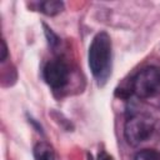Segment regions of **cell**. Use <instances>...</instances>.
<instances>
[{
	"label": "cell",
	"mask_w": 160,
	"mask_h": 160,
	"mask_svg": "<svg viewBox=\"0 0 160 160\" xmlns=\"http://www.w3.org/2000/svg\"><path fill=\"white\" fill-rule=\"evenodd\" d=\"M89 66L92 75L99 80H105L111 68V39L101 31L95 35L89 48Z\"/></svg>",
	"instance_id": "cell-1"
},
{
	"label": "cell",
	"mask_w": 160,
	"mask_h": 160,
	"mask_svg": "<svg viewBox=\"0 0 160 160\" xmlns=\"http://www.w3.org/2000/svg\"><path fill=\"white\" fill-rule=\"evenodd\" d=\"M131 91L140 99L160 95V68L148 66L141 69L132 78Z\"/></svg>",
	"instance_id": "cell-2"
},
{
	"label": "cell",
	"mask_w": 160,
	"mask_h": 160,
	"mask_svg": "<svg viewBox=\"0 0 160 160\" xmlns=\"http://www.w3.org/2000/svg\"><path fill=\"white\" fill-rule=\"evenodd\" d=\"M154 132V120L144 114L129 118L124 126V135L130 145H139L146 141Z\"/></svg>",
	"instance_id": "cell-3"
},
{
	"label": "cell",
	"mask_w": 160,
	"mask_h": 160,
	"mask_svg": "<svg viewBox=\"0 0 160 160\" xmlns=\"http://www.w3.org/2000/svg\"><path fill=\"white\" fill-rule=\"evenodd\" d=\"M42 75L49 86L52 89H61L69 80V68L62 60L54 59L46 62L42 70Z\"/></svg>",
	"instance_id": "cell-4"
},
{
	"label": "cell",
	"mask_w": 160,
	"mask_h": 160,
	"mask_svg": "<svg viewBox=\"0 0 160 160\" xmlns=\"http://www.w3.org/2000/svg\"><path fill=\"white\" fill-rule=\"evenodd\" d=\"M39 9L41 12L49 16H54L59 12L62 11L64 9V2L62 1H56V0H49V1H42L39 5Z\"/></svg>",
	"instance_id": "cell-5"
},
{
	"label": "cell",
	"mask_w": 160,
	"mask_h": 160,
	"mask_svg": "<svg viewBox=\"0 0 160 160\" xmlns=\"http://www.w3.org/2000/svg\"><path fill=\"white\" fill-rule=\"evenodd\" d=\"M34 154H35L36 160H55L54 151L50 148V145H48L46 142L36 144V146L34 149Z\"/></svg>",
	"instance_id": "cell-6"
},
{
	"label": "cell",
	"mask_w": 160,
	"mask_h": 160,
	"mask_svg": "<svg viewBox=\"0 0 160 160\" xmlns=\"http://www.w3.org/2000/svg\"><path fill=\"white\" fill-rule=\"evenodd\" d=\"M134 160H160V152L154 149H144L135 155Z\"/></svg>",
	"instance_id": "cell-7"
},
{
	"label": "cell",
	"mask_w": 160,
	"mask_h": 160,
	"mask_svg": "<svg viewBox=\"0 0 160 160\" xmlns=\"http://www.w3.org/2000/svg\"><path fill=\"white\" fill-rule=\"evenodd\" d=\"M96 160H114V158L111 155H109L106 151L101 150L99 154H98V159Z\"/></svg>",
	"instance_id": "cell-8"
},
{
	"label": "cell",
	"mask_w": 160,
	"mask_h": 160,
	"mask_svg": "<svg viewBox=\"0 0 160 160\" xmlns=\"http://www.w3.org/2000/svg\"><path fill=\"white\" fill-rule=\"evenodd\" d=\"M1 58H0V60L1 61H4L5 60V58H6V55H8V48H6V44H5V41L4 40H1Z\"/></svg>",
	"instance_id": "cell-9"
}]
</instances>
